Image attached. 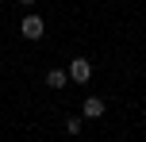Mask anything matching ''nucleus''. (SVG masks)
Masks as SVG:
<instances>
[{"label": "nucleus", "mask_w": 146, "mask_h": 142, "mask_svg": "<svg viewBox=\"0 0 146 142\" xmlns=\"http://www.w3.org/2000/svg\"><path fill=\"white\" fill-rule=\"evenodd\" d=\"M69 81L88 85V81H92V61H88V58H73L69 61Z\"/></svg>", "instance_id": "f03ea898"}, {"label": "nucleus", "mask_w": 146, "mask_h": 142, "mask_svg": "<svg viewBox=\"0 0 146 142\" xmlns=\"http://www.w3.org/2000/svg\"><path fill=\"white\" fill-rule=\"evenodd\" d=\"M66 131H69V135H81V119H77V115H73V119H66Z\"/></svg>", "instance_id": "39448f33"}, {"label": "nucleus", "mask_w": 146, "mask_h": 142, "mask_svg": "<svg viewBox=\"0 0 146 142\" xmlns=\"http://www.w3.org/2000/svg\"><path fill=\"white\" fill-rule=\"evenodd\" d=\"M66 81H69L66 69H50V73H46V85H50V89H66Z\"/></svg>", "instance_id": "20e7f679"}, {"label": "nucleus", "mask_w": 146, "mask_h": 142, "mask_svg": "<svg viewBox=\"0 0 146 142\" xmlns=\"http://www.w3.org/2000/svg\"><path fill=\"white\" fill-rule=\"evenodd\" d=\"M81 112H85V119H100V115L108 112V104H104L100 96H88V100H85V108H81Z\"/></svg>", "instance_id": "7ed1b4c3"}, {"label": "nucleus", "mask_w": 146, "mask_h": 142, "mask_svg": "<svg viewBox=\"0 0 146 142\" xmlns=\"http://www.w3.org/2000/svg\"><path fill=\"white\" fill-rule=\"evenodd\" d=\"M19 4H27V8H31V4H35V0H19Z\"/></svg>", "instance_id": "423d86ee"}, {"label": "nucleus", "mask_w": 146, "mask_h": 142, "mask_svg": "<svg viewBox=\"0 0 146 142\" xmlns=\"http://www.w3.org/2000/svg\"><path fill=\"white\" fill-rule=\"evenodd\" d=\"M19 35H23V38H31V42H38V38L46 35V23H42V15H35V12H31L27 19L19 23Z\"/></svg>", "instance_id": "f257e3e1"}]
</instances>
